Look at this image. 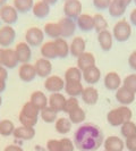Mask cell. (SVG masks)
<instances>
[{
  "label": "cell",
  "mask_w": 136,
  "mask_h": 151,
  "mask_svg": "<svg viewBox=\"0 0 136 151\" xmlns=\"http://www.w3.org/2000/svg\"><path fill=\"white\" fill-rule=\"evenodd\" d=\"M45 2H48L49 5H53V4H56L57 2V0H43Z\"/></svg>",
  "instance_id": "11a10c76"
},
{
  "label": "cell",
  "mask_w": 136,
  "mask_h": 151,
  "mask_svg": "<svg viewBox=\"0 0 136 151\" xmlns=\"http://www.w3.org/2000/svg\"><path fill=\"white\" fill-rule=\"evenodd\" d=\"M0 19L8 25L14 24L18 19V12L14 6L5 5L0 8Z\"/></svg>",
  "instance_id": "52a82bcc"
},
{
  "label": "cell",
  "mask_w": 136,
  "mask_h": 151,
  "mask_svg": "<svg viewBox=\"0 0 136 151\" xmlns=\"http://www.w3.org/2000/svg\"><path fill=\"white\" fill-rule=\"evenodd\" d=\"M39 114H40V110L31 101H29L23 106L19 116H18V119L23 126L34 127L38 123Z\"/></svg>",
  "instance_id": "3957f363"
},
{
  "label": "cell",
  "mask_w": 136,
  "mask_h": 151,
  "mask_svg": "<svg viewBox=\"0 0 136 151\" xmlns=\"http://www.w3.org/2000/svg\"><path fill=\"white\" fill-rule=\"evenodd\" d=\"M34 6L33 0H14V7L19 13H27Z\"/></svg>",
  "instance_id": "e575fe53"
},
{
  "label": "cell",
  "mask_w": 136,
  "mask_h": 151,
  "mask_svg": "<svg viewBox=\"0 0 136 151\" xmlns=\"http://www.w3.org/2000/svg\"><path fill=\"white\" fill-rule=\"evenodd\" d=\"M124 88L136 93V74H130L124 80Z\"/></svg>",
  "instance_id": "b9f144b4"
},
{
  "label": "cell",
  "mask_w": 136,
  "mask_h": 151,
  "mask_svg": "<svg viewBox=\"0 0 136 151\" xmlns=\"http://www.w3.org/2000/svg\"><path fill=\"white\" fill-rule=\"evenodd\" d=\"M4 49L0 48V65H2V57H4Z\"/></svg>",
  "instance_id": "db71d44e"
},
{
  "label": "cell",
  "mask_w": 136,
  "mask_h": 151,
  "mask_svg": "<svg viewBox=\"0 0 136 151\" xmlns=\"http://www.w3.org/2000/svg\"><path fill=\"white\" fill-rule=\"evenodd\" d=\"M41 53L45 59H54L58 57L57 55V50H56V45H54V41H49L45 42L44 45L41 48Z\"/></svg>",
  "instance_id": "f1b7e54d"
},
{
  "label": "cell",
  "mask_w": 136,
  "mask_h": 151,
  "mask_svg": "<svg viewBox=\"0 0 136 151\" xmlns=\"http://www.w3.org/2000/svg\"><path fill=\"white\" fill-rule=\"evenodd\" d=\"M30 101L41 111L42 109H44L45 107L48 106L49 98H47V96H45L43 92H41V91H34L31 94Z\"/></svg>",
  "instance_id": "ac0fdd59"
},
{
  "label": "cell",
  "mask_w": 136,
  "mask_h": 151,
  "mask_svg": "<svg viewBox=\"0 0 136 151\" xmlns=\"http://www.w3.org/2000/svg\"><path fill=\"white\" fill-rule=\"evenodd\" d=\"M134 1H135V4H136V0H134Z\"/></svg>",
  "instance_id": "91938a15"
},
{
  "label": "cell",
  "mask_w": 136,
  "mask_h": 151,
  "mask_svg": "<svg viewBox=\"0 0 136 151\" xmlns=\"http://www.w3.org/2000/svg\"><path fill=\"white\" fill-rule=\"evenodd\" d=\"M86 114L84 111V109H82L81 107L76 108L75 110H73L72 113H69V121L73 124H81L85 121Z\"/></svg>",
  "instance_id": "d590c367"
},
{
  "label": "cell",
  "mask_w": 136,
  "mask_h": 151,
  "mask_svg": "<svg viewBox=\"0 0 136 151\" xmlns=\"http://www.w3.org/2000/svg\"><path fill=\"white\" fill-rule=\"evenodd\" d=\"M18 57L16 55V51L13 49H6L4 51V57H2V66L6 68H14L18 65Z\"/></svg>",
  "instance_id": "d6986e66"
},
{
  "label": "cell",
  "mask_w": 136,
  "mask_h": 151,
  "mask_svg": "<svg viewBox=\"0 0 136 151\" xmlns=\"http://www.w3.org/2000/svg\"><path fill=\"white\" fill-rule=\"evenodd\" d=\"M128 64H129V66H130V68H132V69L136 70V50H135V51H133V52L129 55Z\"/></svg>",
  "instance_id": "7dc6e473"
},
{
  "label": "cell",
  "mask_w": 136,
  "mask_h": 151,
  "mask_svg": "<svg viewBox=\"0 0 136 151\" xmlns=\"http://www.w3.org/2000/svg\"><path fill=\"white\" fill-rule=\"evenodd\" d=\"M120 133L125 139H127V137H129V136H132V135H135L136 124L132 121H128V122H126V123H124V124L121 125Z\"/></svg>",
  "instance_id": "8d00e7d4"
},
{
  "label": "cell",
  "mask_w": 136,
  "mask_h": 151,
  "mask_svg": "<svg viewBox=\"0 0 136 151\" xmlns=\"http://www.w3.org/2000/svg\"><path fill=\"white\" fill-rule=\"evenodd\" d=\"M82 99L86 105H95L98 102L99 99V92L93 86H89V88H85L82 92Z\"/></svg>",
  "instance_id": "d4e9b609"
},
{
  "label": "cell",
  "mask_w": 136,
  "mask_h": 151,
  "mask_svg": "<svg viewBox=\"0 0 136 151\" xmlns=\"http://www.w3.org/2000/svg\"><path fill=\"white\" fill-rule=\"evenodd\" d=\"M65 102H66V98L61 94L60 92H56L52 93L49 98V106L52 107L54 110H57L58 113L64 110L65 107Z\"/></svg>",
  "instance_id": "484cf974"
},
{
  "label": "cell",
  "mask_w": 136,
  "mask_h": 151,
  "mask_svg": "<svg viewBox=\"0 0 136 151\" xmlns=\"http://www.w3.org/2000/svg\"><path fill=\"white\" fill-rule=\"evenodd\" d=\"M4 151H24L21 145H17V144H9L5 148Z\"/></svg>",
  "instance_id": "c3c4849f"
},
{
  "label": "cell",
  "mask_w": 136,
  "mask_h": 151,
  "mask_svg": "<svg viewBox=\"0 0 136 151\" xmlns=\"http://www.w3.org/2000/svg\"><path fill=\"white\" fill-rule=\"evenodd\" d=\"M79 107V104H78V100L75 97H70V98L66 99V102H65V107H64V110L65 113H72L73 110H75L76 108Z\"/></svg>",
  "instance_id": "60d3db41"
},
{
  "label": "cell",
  "mask_w": 136,
  "mask_h": 151,
  "mask_svg": "<svg viewBox=\"0 0 136 151\" xmlns=\"http://www.w3.org/2000/svg\"><path fill=\"white\" fill-rule=\"evenodd\" d=\"M82 2L79 0H66L64 5V14L65 17L70 19H77L82 14Z\"/></svg>",
  "instance_id": "5b68a950"
},
{
  "label": "cell",
  "mask_w": 136,
  "mask_h": 151,
  "mask_svg": "<svg viewBox=\"0 0 136 151\" xmlns=\"http://www.w3.org/2000/svg\"><path fill=\"white\" fill-rule=\"evenodd\" d=\"M112 0H93V5L97 9L103 10V9H108Z\"/></svg>",
  "instance_id": "bcb514c9"
},
{
  "label": "cell",
  "mask_w": 136,
  "mask_h": 151,
  "mask_svg": "<svg viewBox=\"0 0 136 151\" xmlns=\"http://www.w3.org/2000/svg\"><path fill=\"white\" fill-rule=\"evenodd\" d=\"M93 22H94V29L98 33L101 31L107 30V27H108V22L101 14H95L93 16Z\"/></svg>",
  "instance_id": "ab89813d"
},
{
  "label": "cell",
  "mask_w": 136,
  "mask_h": 151,
  "mask_svg": "<svg viewBox=\"0 0 136 151\" xmlns=\"http://www.w3.org/2000/svg\"><path fill=\"white\" fill-rule=\"evenodd\" d=\"M125 149V142L119 136H108L105 140V150L107 151H122Z\"/></svg>",
  "instance_id": "5bb4252c"
},
{
  "label": "cell",
  "mask_w": 136,
  "mask_h": 151,
  "mask_svg": "<svg viewBox=\"0 0 136 151\" xmlns=\"http://www.w3.org/2000/svg\"><path fill=\"white\" fill-rule=\"evenodd\" d=\"M121 85V78L116 72H109L105 77V86L108 90H118Z\"/></svg>",
  "instance_id": "44dd1931"
},
{
  "label": "cell",
  "mask_w": 136,
  "mask_h": 151,
  "mask_svg": "<svg viewBox=\"0 0 136 151\" xmlns=\"http://www.w3.org/2000/svg\"><path fill=\"white\" fill-rule=\"evenodd\" d=\"M44 88L49 92H52V93L60 92L65 88V81L57 75L48 76L44 82Z\"/></svg>",
  "instance_id": "9c48e42d"
},
{
  "label": "cell",
  "mask_w": 136,
  "mask_h": 151,
  "mask_svg": "<svg viewBox=\"0 0 136 151\" xmlns=\"http://www.w3.org/2000/svg\"><path fill=\"white\" fill-rule=\"evenodd\" d=\"M16 55L18 57V60L22 64H27L31 60L32 57V52H31L30 45H27L26 42H19L18 45H16L15 48Z\"/></svg>",
  "instance_id": "7c38bea8"
},
{
  "label": "cell",
  "mask_w": 136,
  "mask_h": 151,
  "mask_svg": "<svg viewBox=\"0 0 136 151\" xmlns=\"http://www.w3.org/2000/svg\"><path fill=\"white\" fill-rule=\"evenodd\" d=\"M77 65L78 68L83 72L84 69L95 65V58L91 52H83L77 58Z\"/></svg>",
  "instance_id": "4316f807"
},
{
  "label": "cell",
  "mask_w": 136,
  "mask_h": 151,
  "mask_svg": "<svg viewBox=\"0 0 136 151\" xmlns=\"http://www.w3.org/2000/svg\"><path fill=\"white\" fill-rule=\"evenodd\" d=\"M69 52L78 58L82 53L85 52V40L81 37H76L69 45Z\"/></svg>",
  "instance_id": "603a6c76"
},
{
  "label": "cell",
  "mask_w": 136,
  "mask_h": 151,
  "mask_svg": "<svg viewBox=\"0 0 136 151\" xmlns=\"http://www.w3.org/2000/svg\"><path fill=\"white\" fill-rule=\"evenodd\" d=\"M83 77V72L78 67H70L68 68L65 73V81L74 80V81H81Z\"/></svg>",
  "instance_id": "74e56055"
},
{
  "label": "cell",
  "mask_w": 136,
  "mask_h": 151,
  "mask_svg": "<svg viewBox=\"0 0 136 151\" xmlns=\"http://www.w3.org/2000/svg\"><path fill=\"white\" fill-rule=\"evenodd\" d=\"M132 35V26L126 19L119 21L113 26V38L119 42L127 41Z\"/></svg>",
  "instance_id": "277c9868"
},
{
  "label": "cell",
  "mask_w": 136,
  "mask_h": 151,
  "mask_svg": "<svg viewBox=\"0 0 136 151\" xmlns=\"http://www.w3.org/2000/svg\"><path fill=\"white\" fill-rule=\"evenodd\" d=\"M1 104H2V98H1V96H0V106H1Z\"/></svg>",
  "instance_id": "6f0895ef"
},
{
  "label": "cell",
  "mask_w": 136,
  "mask_h": 151,
  "mask_svg": "<svg viewBox=\"0 0 136 151\" xmlns=\"http://www.w3.org/2000/svg\"><path fill=\"white\" fill-rule=\"evenodd\" d=\"M77 25L84 32H89V31L93 30L94 29L93 16L89 15V14H81L77 18Z\"/></svg>",
  "instance_id": "83f0119b"
},
{
  "label": "cell",
  "mask_w": 136,
  "mask_h": 151,
  "mask_svg": "<svg viewBox=\"0 0 136 151\" xmlns=\"http://www.w3.org/2000/svg\"><path fill=\"white\" fill-rule=\"evenodd\" d=\"M65 91L69 97H78L82 94L84 88L81 81H74V80H69L65 82Z\"/></svg>",
  "instance_id": "e0dca14e"
},
{
  "label": "cell",
  "mask_w": 136,
  "mask_h": 151,
  "mask_svg": "<svg viewBox=\"0 0 136 151\" xmlns=\"http://www.w3.org/2000/svg\"><path fill=\"white\" fill-rule=\"evenodd\" d=\"M98 41L102 50L109 51L112 48V34L108 30L101 31L98 34Z\"/></svg>",
  "instance_id": "7402d4cb"
},
{
  "label": "cell",
  "mask_w": 136,
  "mask_h": 151,
  "mask_svg": "<svg viewBox=\"0 0 136 151\" xmlns=\"http://www.w3.org/2000/svg\"><path fill=\"white\" fill-rule=\"evenodd\" d=\"M54 45H56V50L57 55L59 58H66L69 53V45L67 41L64 38H58L54 40Z\"/></svg>",
  "instance_id": "f546056e"
},
{
  "label": "cell",
  "mask_w": 136,
  "mask_h": 151,
  "mask_svg": "<svg viewBox=\"0 0 136 151\" xmlns=\"http://www.w3.org/2000/svg\"><path fill=\"white\" fill-rule=\"evenodd\" d=\"M33 14L38 18H45L47 16L50 14V5L48 2H45L43 0H40L38 2L34 4V6L32 8Z\"/></svg>",
  "instance_id": "cb8c5ba5"
},
{
  "label": "cell",
  "mask_w": 136,
  "mask_h": 151,
  "mask_svg": "<svg viewBox=\"0 0 136 151\" xmlns=\"http://www.w3.org/2000/svg\"><path fill=\"white\" fill-rule=\"evenodd\" d=\"M43 32H44V34H47L49 38H52L54 40L58 38H61L60 29H59L58 23H47Z\"/></svg>",
  "instance_id": "1f68e13d"
},
{
  "label": "cell",
  "mask_w": 136,
  "mask_h": 151,
  "mask_svg": "<svg viewBox=\"0 0 136 151\" xmlns=\"http://www.w3.org/2000/svg\"><path fill=\"white\" fill-rule=\"evenodd\" d=\"M15 125L14 123L9 119H4L0 121V135L2 136H10L13 135L15 131Z\"/></svg>",
  "instance_id": "836d02e7"
},
{
  "label": "cell",
  "mask_w": 136,
  "mask_h": 151,
  "mask_svg": "<svg viewBox=\"0 0 136 151\" xmlns=\"http://www.w3.org/2000/svg\"><path fill=\"white\" fill-rule=\"evenodd\" d=\"M47 150L48 151H61L60 140H49L47 142Z\"/></svg>",
  "instance_id": "ee69618b"
},
{
  "label": "cell",
  "mask_w": 136,
  "mask_h": 151,
  "mask_svg": "<svg viewBox=\"0 0 136 151\" xmlns=\"http://www.w3.org/2000/svg\"><path fill=\"white\" fill-rule=\"evenodd\" d=\"M132 116L133 113L128 107L121 106L110 110L107 115V121L111 126L116 127V126H121L126 122L132 121Z\"/></svg>",
  "instance_id": "7a4b0ae2"
},
{
  "label": "cell",
  "mask_w": 136,
  "mask_h": 151,
  "mask_svg": "<svg viewBox=\"0 0 136 151\" xmlns=\"http://www.w3.org/2000/svg\"><path fill=\"white\" fill-rule=\"evenodd\" d=\"M59 29H60V35L61 38H70L74 35L76 30V23L74 19H70L68 17H62L58 22Z\"/></svg>",
  "instance_id": "ba28073f"
},
{
  "label": "cell",
  "mask_w": 136,
  "mask_h": 151,
  "mask_svg": "<svg viewBox=\"0 0 136 151\" xmlns=\"http://www.w3.org/2000/svg\"><path fill=\"white\" fill-rule=\"evenodd\" d=\"M72 124L73 123L68 118L60 117V118H57L56 124H54V129L59 134H67L68 132L72 129Z\"/></svg>",
  "instance_id": "4dcf8cb0"
},
{
  "label": "cell",
  "mask_w": 136,
  "mask_h": 151,
  "mask_svg": "<svg viewBox=\"0 0 136 151\" xmlns=\"http://www.w3.org/2000/svg\"><path fill=\"white\" fill-rule=\"evenodd\" d=\"M125 148L128 151H136V134L126 139L125 141Z\"/></svg>",
  "instance_id": "f6af8a7d"
},
{
  "label": "cell",
  "mask_w": 136,
  "mask_h": 151,
  "mask_svg": "<svg viewBox=\"0 0 136 151\" xmlns=\"http://www.w3.org/2000/svg\"><path fill=\"white\" fill-rule=\"evenodd\" d=\"M108 10H109V14L112 16V17H120L125 14V12H126V7H124V6H121L119 5L118 2H116V1H111V4H110V6L108 8Z\"/></svg>",
  "instance_id": "f35d334b"
},
{
  "label": "cell",
  "mask_w": 136,
  "mask_h": 151,
  "mask_svg": "<svg viewBox=\"0 0 136 151\" xmlns=\"http://www.w3.org/2000/svg\"><path fill=\"white\" fill-rule=\"evenodd\" d=\"M6 90V81L0 78V93Z\"/></svg>",
  "instance_id": "f5cc1de1"
},
{
  "label": "cell",
  "mask_w": 136,
  "mask_h": 151,
  "mask_svg": "<svg viewBox=\"0 0 136 151\" xmlns=\"http://www.w3.org/2000/svg\"><path fill=\"white\" fill-rule=\"evenodd\" d=\"M6 2H7V0H0V8L2 7V6H5Z\"/></svg>",
  "instance_id": "9f6ffc18"
},
{
  "label": "cell",
  "mask_w": 136,
  "mask_h": 151,
  "mask_svg": "<svg viewBox=\"0 0 136 151\" xmlns=\"http://www.w3.org/2000/svg\"><path fill=\"white\" fill-rule=\"evenodd\" d=\"M129 21L130 23L136 26V8H134L133 10H132V13H130V15H129Z\"/></svg>",
  "instance_id": "f907efd6"
},
{
  "label": "cell",
  "mask_w": 136,
  "mask_h": 151,
  "mask_svg": "<svg viewBox=\"0 0 136 151\" xmlns=\"http://www.w3.org/2000/svg\"><path fill=\"white\" fill-rule=\"evenodd\" d=\"M61 144V151H74L75 150V144L74 141H72L68 137H64L60 140Z\"/></svg>",
  "instance_id": "7bdbcfd3"
},
{
  "label": "cell",
  "mask_w": 136,
  "mask_h": 151,
  "mask_svg": "<svg viewBox=\"0 0 136 151\" xmlns=\"http://www.w3.org/2000/svg\"><path fill=\"white\" fill-rule=\"evenodd\" d=\"M0 24H1V19H0Z\"/></svg>",
  "instance_id": "680465c9"
},
{
  "label": "cell",
  "mask_w": 136,
  "mask_h": 151,
  "mask_svg": "<svg viewBox=\"0 0 136 151\" xmlns=\"http://www.w3.org/2000/svg\"><path fill=\"white\" fill-rule=\"evenodd\" d=\"M25 40H26V43L29 45L38 47L44 40V32L39 27H35V26L30 27L25 33Z\"/></svg>",
  "instance_id": "8992f818"
},
{
  "label": "cell",
  "mask_w": 136,
  "mask_h": 151,
  "mask_svg": "<svg viewBox=\"0 0 136 151\" xmlns=\"http://www.w3.org/2000/svg\"><path fill=\"white\" fill-rule=\"evenodd\" d=\"M103 133L99 126L86 123L74 133V144L79 151H97L103 144Z\"/></svg>",
  "instance_id": "6da1fadb"
},
{
  "label": "cell",
  "mask_w": 136,
  "mask_h": 151,
  "mask_svg": "<svg viewBox=\"0 0 136 151\" xmlns=\"http://www.w3.org/2000/svg\"><path fill=\"white\" fill-rule=\"evenodd\" d=\"M13 135L17 140H21V141H29L32 140L34 136H35V129L34 127H29V126H18L16 127Z\"/></svg>",
  "instance_id": "4fadbf2b"
},
{
  "label": "cell",
  "mask_w": 136,
  "mask_h": 151,
  "mask_svg": "<svg viewBox=\"0 0 136 151\" xmlns=\"http://www.w3.org/2000/svg\"><path fill=\"white\" fill-rule=\"evenodd\" d=\"M116 99L118 100V102H120L122 106H128L132 102H134V100H135V93L132 92V91L127 90L124 86H121V88H119L117 90Z\"/></svg>",
  "instance_id": "9a60e30c"
},
{
  "label": "cell",
  "mask_w": 136,
  "mask_h": 151,
  "mask_svg": "<svg viewBox=\"0 0 136 151\" xmlns=\"http://www.w3.org/2000/svg\"><path fill=\"white\" fill-rule=\"evenodd\" d=\"M16 32L11 26H2L0 27V45L1 47H9L15 41Z\"/></svg>",
  "instance_id": "30bf717a"
},
{
  "label": "cell",
  "mask_w": 136,
  "mask_h": 151,
  "mask_svg": "<svg viewBox=\"0 0 136 151\" xmlns=\"http://www.w3.org/2000/svg\"><path fill=\"white\" fill-rule=\"evenodd\" d=\"M35 72H37V75H39L40 77H48L50 76L51 72H52V64L50 63L49 59H45V58H40L37 60L35 65Z\"/></svg>",
  "instance_id": "8fae6325"
},
{
  "label": "cell",
  "mask_w": 136,
  "mask_h": 151,
  "mask_svg": "<svg viewBox=\"0 0 136 151\" xmlns=\"http://www.w3.org/2000/svg\"><path fill=\"white\" fill-rule=\"evenodd\" d=\"M113 1L118 2L119 5H121V6H124V7H126V8H127V6L132 2V0H113Z\"/></svg>",
  "instance_id": "816d5d0a"
},
{
  "label": "cell",
  "mask_w": 136,
  "mask_h": 151,
  "mask_svg": "<svg viewBox=\"0 0 136 151\" xmlns=\"http://www.w3.org/2000/svg\"><path fill=\"white\" fill-rule=\"evenodd\" d=\"M57 116H58V111L54 110L52 107L47 106L44 109L41 110V118L45 122V123H53L57 121Z\"/></svg>",
  "instance_id": "d6a6232c"
},
{
  "label": "cell",
  "mask_w": 136,
  "mask_h": 151,
  "mask_svg": "<svg viewBox=\"0 0 136 151\" xmlns=\"http://www.w3.org/2000/svg\"><path fill=\"white\" fill-rule=\"evenodd\" d=\"M18 75L23 82H31L35 78L37 72L34 66L27 63V64H22V66L18 69Z\"/></svg>",
  "instance_id": "2e32d148"
},
{
  "label": "cell",
  "mask_w": 136,
  "mask_h": 151,
  "mask_svg": "<svg viewBox=\"0 0 136 151\" xmlns=\"http://www.w3.org/2000/svg\"><path fill=\"white\" fill-rule=\"evenodd\" d=\"M100 77H101V72H100V69L95 65L83 70V78L89 84L98 83L99 81H100Z\"/></svg>",
  "instance_id": "ffe728a7"
},
{
  "label": "cell",
  "mask_w": 136,
  "mask_h": 151,
  "mask_svg": "<svg viewBox=\"0 0 136 151\" xmlns=\"http://www.w3.org/2000/svg\"><path fill=\"white\" fill-rule=\"evenodd\" d=\"M65 1H66V0H65Z\"/></svg>",
  "instance_id": "6125c7cd"
},
{
  "label": "cell",
  "mask_w": 136,
  "mask_h": 151,
  "mask_svg": "<svg viewBox=\"0 0 136 151\" xmlns=\"http://www.w3.org/2000/svg\"><path fill=\"white\" fill-rule=\"evenodd\" d=\"M8 77V72L7 69H6V67L5 66H2V65H0V78L1 80H7Z\"/></svg>",
  "instance_id": "681fc988"
},
{
  "label": "cell",
  "mask_w": 136,
  "mask_h": 151,
  "mask_svg": "<svg viewBox=\"0 0 136 151\" xmlns=\"http://www.w3.org/2000/svg\"><path fill=\"white\" fill-rule=\"evenodd\" d=\"M105 151H107V150H105Z\"/></svg>",
  "instance_id": "94428289"
}]
</instances>
